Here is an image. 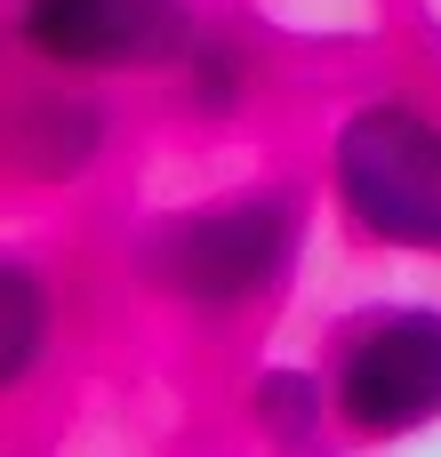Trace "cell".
I'll use <instances>...</instances> for the list:
<instances>
[{"label":"cell","instance_id":"6da1fadb","mask_svg":"<svg viewBox=\"0 0 441 457\" xmlns=\"http://www.w3.org/2000/svg\"><path fill=\"white\" fill-rule=\"evenodd\" d=\"M305 225V185H233L185 209H153L129 241V281L193 321H233L297 273Z\"/></svg>","mask_w":441,"mask_h":457},{"label":"cell","instance_id":"7a4b0ae2","mask_svg":"<svg viewBox=\"0 0 441 457\" xmlns=\"http://www.w3.org/2000/svg\"><path fill=\"white\" fill-rule=\"evenodd\" d=\"M321 177L354 241L441 257V112L410 96H362L354 112H337Z\"/></svg>","mask_w":441,"mask_h":457},{"label":"cell","instance_id":"3957f363","mask_svg":"<svg viewBox=\"0 0 441 457\" xmlns=\"http://www.w3.org/2000/svg\"><path fill=\"white\" fill-rule=\"evenodd\" d=\"M329 402L337 434L362 450L410 442L441 426V305L434 297H394L329 321Z\"/></svg>","mask_w":441,"mask_h":457},{"label":"cell","instance_id":"277c9868","mask_svg":"<svg viewBox=\"0 0 441 457\" xmlns=\"http://www.w3.org/2000/svg\"><path fill=\"white\" fill-rule=\"evenodd\" d=\"M8 40L56 80L177 72L201 40L193 0H8Z\"/></svg>","mask_w":441,"mask_h":457},{"label":"cell","instance_id":"5b68a950","mask_svg":"<svg viewBox=\"0 0 441 457\" xmlns=\"http://www.w3.org/2000/svg\"><path fill=\"white\" fill-rule=\"evenodd\" d=\"M112 153V104L96 88H24L8 104V177L16 185H80Z\"/></svg>","mask_w":441,"mask_h":457},{"label":"cell","instance_id":"8992f818","mask_svg":"<svg viewBox=\"0 0 441 457\" xmlns=\"http://www.w3.org/2000/svg\"><path fill=\"white\" fill-rule=\"evenodd\" d=\"M56 353V281L40 257H8L0 265V386L24 394Z\"/></svg>","mask_w":441,"mask_h":457},{"label":"cell","instance_id":"52a82bcc","mask_svg":"<svg viewBox=\"0 0 441 457\" xmlns=\"http://www.w3.org/2000/svg\"><path fill=\"white\" fill-rule=\"evenodd\" d=\"M249 426L273 442L281 457L313 450L329 426H337V402H329V370H289V361H273V370H257L249 378Z\"/></svg>","mask_w":441,"mask_h":457},{"label":"cell","instance_id":"ba28073f","mask_svg":"<svg viewBox=\"0 0 441 457\" xmlns=\"http://www.w3.org/2000/svg\"><path fill=\"white\" fill-rule=\"evenodd\" d=\"M249 96H257V56H249V40L201 24V40H193L185 64H177V104H185L193 120H241Z\"/></svg>","mask_w":441,"mask_h":457}]
</instances>
